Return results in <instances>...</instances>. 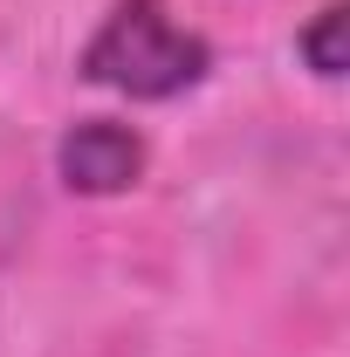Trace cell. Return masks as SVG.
I'll return each instance as SVG.
<instances>
[{
  "mask_svg": "<svg viewBox=\"0 0 350 357\" xmlns=\"http://www.w3.org/2000/svg\"><path fill=\"white\" fill-rule=\"evenodd\" d=\"M76 69L89 83L117 89V96L165 103V96H185L213 69V48L192 28H178L165 14V0H117L103 14V28L89 35V48L76 55Z\"/></svg>",
  "mask_w": 350,
  "mask_h": 357,
  "instance_id": "1",
  "label": "cell"
},
{
  "mask_svg": "<svg viewBox=\"0 0 350 357\" xmlns=\"http://www.w3.org/2000/svg\"><path fill=\"white\" fill-rule=\"evenodd\" d=\"M344 35H350V7L344 0H330V7H316V21H309L303 35H296V55H303L309 69L323 76V83H337L350 69V48H344Z\"/></svg>",
  "mask_w": 350,
  "mask_h": 357,
  "instance_id": "3",
  "label": "cell"
},
{
  "mask_svg": "<svg viewBox=\"0 0 350 357\" xmlns=\"http://www.w3.org/2000/svg\"><path fill=\"white\" fill-rule=\"evenodd\" d=\"M55 172L69 192L83 199H110V192H131L144 178V137L131 124H110V117H83L69 124L55 144Z\"/></svg>",
  "mask_w": 350,
  "mask_h": 357,
  "instance_id": "2",
  "label": "cell"
}]
</instances>
